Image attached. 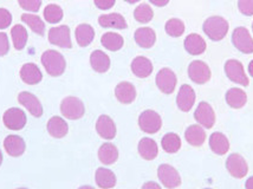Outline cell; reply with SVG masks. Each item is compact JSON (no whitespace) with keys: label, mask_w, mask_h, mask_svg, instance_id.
I'll return each instance as SVG.
<instances>
[{"label":"cell","mask_w":253,"mask_h":189,"mask_svg":"<svg viewBox=\"0 0 253 189\" xmlns=\"http://www.w3.org/2000/svg\"><path fill=\"white\" fill-rule=\"evenodd\" d=\"M228 29H230V25H228L227 20H226L225 18L219 16L207 18L203 25L205 35H206L211 40L214 41L222 40V39L226 37V35H227Z\"/></svg>","instance_id":"obj_1"},{"label":"cell","mask_w":253,"mask_h":189,"mask_svg":"<svg viewBox=\"0 0 253 189\" xmlns=\"http://www.w3.org/2000/svg\"><path fill=\"white\" fill-rule=\"evenodd\" d=\"M226 168L233 178L243 179L248 175L249 166L245 158L239 154H231L226 160Z\"/></svg>","instance_id":"obj_11"},{"label":"cell","mask_w":253,"mask_h":189,"mask_svg":"<svg viewBox=\"0 0 253 189\" xmlns=\"http://www.w3.org/2000/svg\"><path fill=\"white\" fill-rule=\"evenodd\" d=\"M77 44L81 47H85L92 43L95 38V30L89 24H80L75 31Z\"/></svg>","instance_id":"obj_28"},{"label":"cell","mask_w":253,"mask_h":189,"mask_svg":"<svg viewBox=\"0 0 253 189\" xmlns=\"http://www.w3.org/2000/svg\"><path fill=\"white\" fill-rule=\"evenodd\" d=\"M137 151L141 157L147 161H152L154 160L159 154V147L158 143H156L154 140L148 139V137H143V139L138 142Z\"/></svg>","instance_id":"obj_22"},{"label":"cell","mask_w":253,"mask_h":189,"mask_svg":"<svg viewBox=\"0 0 253 189\" xmlns=\"http://www.w3.org/2000/svg\"><path fill=\"white\" fill-rule=\"evenodd\" d=\"M232 43L240 52L253 53V38L250 31L244 26H239L232 34Z\"/></svg>","instance_id":"obj_5"},{"label":"cell","mask_w":253,"mask_h":189,"mask_svg":"<svg viewBox=\"0 0 253 189\" xmlns=\"http://www.w3.org/2000/svg\"><path fill=\"white\" fill-rule=\"evenodd\" d=\"M153 5L158 6V7H164L169 2V0H149Z\"/></svg>","instance_id":"obj_46"},{"label":"cell","mask_w":253,"mask_h":189,"mask_svg":"<svg viewBox=\"0 0 253 189\" xmlns=\"http://www.w3.org/2000/svg\"><path fill=\"white\" fill-rule=\"evenodd\" d=\"M131 71L138 78H146L153 73V64L148 58L138 56L131 62Z\"/></svg>","instance_id":"obj_24"},{"label":"cell","mask_w":253,"mask_h":189,"mask_svg":"<svg viewBox=\"0 0 253 189\" xmlns=\"http://www.w3.org/2000/svg\"><path fill=\"white\" fill-rule=\"evenodd\" d=\"M98 24L102 28L105 29H117V30H125L126 29V22L125 17L120 13H110L103 14L98 18Z\"/></svg>","instance_id":"obj_26"},{"label":"cell","mask_w":253,"mask_h":189,"mask_svg":"<svg viewBox=\"0 0 253 189\" xmlns=\"http://www.w3.org/2000/svg\"><path fill=\"white\" fill-rule=\"evenodd\" d=\"M20 7L29 12H37L42 6V0H18Z\"/></svg>","instance_id":"obj_40"},{"label":"cell","mask_w":253,"mask_h":189,"mask_svg":"<svg viewBox=\"0 0 253 189\" xmlns=\"http://www.w3.org/2000/svg\"><path fill=\"white\" fill-rule=\"evenodd\" d=\"M49 41L56 46L63 47V49H71L72 43L69 26L62 25L57 26V28H51L49 31Z\"/></svg>","instance_id":"obj_12"},{"label":"cell","mask_w":253,"mask_h":189,"mask_svg":"<svg viewBox=\"0 0 253 189\" xmlns=\"http://www.w3.org/2000/svg\"><path fill=\"white\" fill-rule=\"evenodd\" d=\"M8 50H10V43H8L7 35L0 32V57L7 55Z\"/></svg>","instance_id":"obj_43"},{"label":"cell","mask_w":253,"mask_h":189,"mask_svg":"<svg viewBox=\"0 0 253 189\" xmlns=\"http://www.w3.org/2000/svg\"><path fill=\"white\" fill-rule=\"evenodd\" d=\"M101 43L107 50L119 51L123 47L125 40H123L122 36L116 34V32H107L102 36Z\"/></svg>","instance_id":"obj_33"},{"label":"cell","mask_w":253,"mask_h":189,"mask_svg":"<svg viewBox=\"0 0 253 189\" xmlns=\"http://www.w3.org/2000/svg\"><path fill=\"white\" fill-rule=\"evenodd\" d=\"M138 125L146 134H156L162 127L161 116L154 110H144L138 117Z\"/></svg>","instance_id":"obj_4"},{"label":"cell","mask_w":253,"mask_h":189,"mask_svg":"<svg viewBox=\"0 0 253 189\" xmlns=\"http://www.w3.org/2000/svg\"><path fill=\"white\" fill-rule=\"evenodd\" d=\"M18 189H28V188H18Z\"/></svg>","instance_id":"obj_52"},{"label":"cell","mask_w":253,"mask_h":189,"mask_svg":"<svg viewBox=\"0 0 253 189\" xmlns=\"http://www.w3.org/2000/svg\"><path fill=\"white\" fill-rule=\"evenodd\" d=\"M205 189H211V188H205Z\"/></svg>","instance_id":"obj_54"},{"label":"cell","mask_w":253,"mask_h":189,"mask_svg":"<svg viewBox=\"0 0 253 189\" xmlns=\"http://www.w3.org/2000/svg\"><path fill=\"white\" fill-rule=\"evenodd\" d=\"M141 189H161V187H160V185L156 184V182L149 181V182H146Z\"/></svg>","instance_id":"obj_45"},{"label":"cell","mask_w":253,"mask_h":189,"mask_svg":"<svg viewBox=\"0 0 253 189\" xmlns=\"http://www.w3.org/2000/svg\"><path fill=\"white\" fill-rule=\"evenodd\" d=\"M161 146L165 151L169 152V154H174V152L179 151L180 148H181V139H180L179 135L174 133L166 134L162 137Z\"/></svg>","instance_id":"obj_35"},{"label":"cell","mask_w":253,"mask_h":189,"mask_svg":"<svg viewBox=\"0 0 253 189\" xmlns=\"http://www.w3.org/2000/svg\"><path fill=\"white\" fill-rule=\"evenodd\" d=\"M155 82L158 88L161 90L164 94L170 95L173 94L174 90H175L177 78L173 70H170V69L168 68H164L159 71L158 75H156Z\"/></svg>","instance_id":"obj_8"},{"label":"cell","mask_w":253,"mask_h":189,"mask_svg":"<svg viewBox=\"0 0 253 189\" xmlns=\"http://www.w3.org/2000/svg\"><path fill=\"white\" fill-rule=\"evenodd\" d=\"M194 117L199 124L205 129H211L215 123L214 110L207 102H201L199 104L197 110H195Z\"/></svg>","instance_id":"obj_13"},{"label":"cell","mask_w":253,"mask_h":189,"mask_svg":"<svg viewBox=\"0 0 253 189\" xmlns=\"http://www.w3.org/2000/svg\"><path fill=\"white\" fill-rule=\"evenodd\" d=\"M245 188L246 189H253V176H251V178H249L248 181H246Z\"/></svg>","instance_id":"obj_47"},{"label":"cell","mask_w":253,"mask_h":189,"mask_svg":"<svg viewBox=\"0 0 253 189\" xmlns=\"http://www.w3.org/2000/svg\"><path fill=\"white\" fill-rule=\"evenodd\" d=\"M20 78L24 83L29 84V85H35V84L42 82L43 75H42L37 65L33 64V63H26L20 69Z\"/></svg>","instance_id":"obj_19"},{"label":"cell","mask_w":253,"mask_h":189,"mask_svg":"<svg viewBox=\"0 0 253 189\" xmlns=\"http://www.w3.org/2000/svg\"><path fill=\"white\" fill-rule=\"evenodd\" d=\"M44 18L46 19V22L50 24L59 23L63 18L62 7L56 4L47 5L44 10Z\"/></svg>","instance_id":"obj_39"},{"label":"cell","mask_w":253,"mask_h":189,"mask_svg":"<svg viewBox=\"0 0 253 189\" xmlns=\"http://www.w3.org/2000/svg\"><path fill=\"white\" fill-rule=\"evenodd\" d=\"M18 102H19L25 109L29 110V113L35 117H41L43 115V107L41 102L35 95L29 91H23L18 95Z\"/></svg>","instance_id":"obj_15"},{"label":"cell","mask_w":253,"mask_h":189,"mask_svg":"<svg viewBox=\"0 0 253 189\" xmlns=\"http://www.w3.org/2000/svg\"><path fill=\"white\" fill-rule=\"evenodd\" d=\"M116 0H94L96 7L99 10H110L114 5H115Z\"/></svg>","instance_id":"obj_44"},{"label":"cell","mask_w":253,"mask_h":189,"mask_svg":"<svg viewBox=\"0 0 253 189\" xmlns=\"http://www.w3.org/2000/svg\"><path fill=\"white\" fill-rule=\"evenodd\" d=\"M1 163H2V152L0 151V166H1Z\"/></svg>","instance_id":"obj_51"},{"label":"cell","mask_w":253,"mask_h":189,"mask_svg":"<svg viewBox=\"0 0 253 189\" xmlns=\"http://www.w3.org/2000/svg\"><path fill=\"white\" fill-rule=\"evenodd\" d=\"M195 98H197V96H195L194 89L191 85L183 84L176 96L177 108L183 113H188L193 108V106H194Z\"/></svg>","instance_id":"obj_14"},{"label":"cell","mask_w":253,"mask_h":189,"mask_svg":"<svg viewBox=\"0 0 253 189\" xmlns=\"http://www.w3.org/2000/svg\"><path fill=\"white\" fill-rule=\"evenodd\" d=\"M115 96L122 104H130L136 98V89L129 82H121L116 85Z\"/></svg>","instance_id":"obj_18"},{"label":"cell","mask_w":253,"mask_h":189,"mask_svg":"<svg viewBox=\"0 0 253 189\" xmlns=\"http://www.w3.org/2000/svg\"><path fill=\"white\" fill-rule=\"evenodd\" d=\"M61 113L68 119H80L84 116L85 108H84L83 102L80 98L69 96L62 101Z\"/></svg>","instance_id":"obj_3"},{"label":"cell","mask_w":253,"mask_h":189,"mask_svg":"<svg viewBox=\"0 0 253 189\" xmlns=\"http://www.w3.org/2000/svg\"><path fill=\"white\" fill-rule=\"evenodd\" d=\"M12 23V14L6 8H0V30L7 29Z\"/></svg>","instance_id":"obj_42"},{"label":"cell","mask_w":253,"mask_h":189,"mask_svg":"<svg viewBox=\"0 0 253 189\" xmlns=\"http://www.w3.org/2000/svg\"><path fill=\"white\" fill-rule=\"evenodd\" d=\"M78 189H95V188L91 187V186H82V187H80Z\"/></svg>","instance_id":"obj_49"},{"label":"cell","mask_w":253,"mask_h":189,"mask_svg":"<svg viewBox=\"0 0 253 189\" xmlns=\"http://www.w3.org/2000/svg\"><path fill=\"white\" fill-rule=\"evenodd\" d=\"M4 148L6 152L12 157H19L25 152V141L18 135H8L4 141Z\"/></svg>","instance_id":"obj_17"},{"label":"cell","mask_w":253,"mask_h":189,"mask_svg":"<svg viewBox=\"0 0 253 189\" xmlns=\"http://www.w3.org/2000/svg\"><path fill=\"white\" fill-rule=\"evenodd\" d=\"M126 2H129V4H135V2L140 1V0H126Z\"/></svg>","instance_id":"obj_50"},{"label":"cell","mask_w":253,"mask_h":189,"mask_svg":"<svg viewBox=\"0 0 253 189\" xmlns=\"http://www.w3.org/2000/svg\"><path fill=\"white\" fill-rule=\"evenodd\" d=\"M5 127L10 130H22L26 124V115L19 108H10L2 116Z\"/></svg>","instance_id":"obj_9"},{"label":"cell","mask_w":253,"mask_h":189,"mask_svg":"<svg viewBox=\"0 0 253 189\" xmlns=\"http://www.w3.org/2000/svg\"><path fill=\"white\" fill-rule=\"evenodd\" d=\"M95 181L101 189H111L116 186V175L107 168H98L95 174Z\"/></svg>","instance_id":"obj_27"},{"label":"cell","mask_w":253,"mask_h":189,"mask_svg":"<svg viewBox=\"0 0 253 189\" xmlns=\"http://www.w3.org/2000/svg\"><path fill=\"white\" fill-rule=\"evenodd\" d=\"M165 30L166 34L170 36V37H181L183 32H185V24H183L182 20L177 19V18H171V19L166 23Z\"/></svg>","instance_id":"obj_37"},{"label":"cell","mask_w":253,"mask_h":189,"mask_svg":"<svg viewBox=\"0 0 253 189\" xmlns=\"http://www.w3.org/2000/svg\"><path fill=\"white\" fill-rule=\"evenodd\" d=\"M98 158L102 163L105 166L114 164L119 158V151L117 147L114 146L113 143H104L98 149Z\"/></svg>","instance_id":"obj_32"},{"label":"cell","mask_w":253,"mask_h":189,"mask_svg":"<svg viewBox=\"0 0 253 189\" xmlns=\"http://www.w3.org/2000/svg\"><path fill=\"white\" fill-rule=\"evenodd\" d=\"M46 129L47 133L52 137H55V139H63L68 134L69 125L64 118H62L59 116H53L47 122Z\"/></svg>","instance_id":"obj_21"},{"label":"cell","mask_w":253,"mask_h":189,"mask_svg":"<svg viewBox=\"0 0 253 189\" xmlns=\"http://www.w3.org/2000/svg\"><path fill=\"white\" fill-rule=\"evenodd\" d=\"M96 131L102 139L113 140L116 136V124L108 115H101L96 122Z\"/></svg>","instance_id":"obj_16"},{"label":"cell","mask_w":253,"mask_h":189,"mask_svg":"<svg viewBox=\"0 0 253 189\" xmlns=\"http://www.w3.org/2000/svg\"><path fill=\"white\" fill-rule=\"evenodd\" d=\"M185 49L189 55L192 56H199L203 55L206 51V41L205 39L198 34H191L188 35L185 39Z\"/></svg>","instance_id":"obj_20"},{"label":"cell","mask_w":253,"mask_h":189,"mask_svg":"<svg viewBox=\"0 0 253 189\" xmlns=\"http://www.w3.org/2000/svg\"><path fill=\"white\" fill-rule=\"evenodd\" d=\"M42 64L46 73L52 77L62 76L66 68L65 58L55 50H47L42 55Z\"/></svg>","instance_id":"obj_2"},{"label":"cell","mask_w":253,"mask_h":189,"mask_svg":"<svg viewBox=\"0 0 253 189\" xmlns=\"http://www.w3.org/2000/svg\"><path fill=\"white\" fill-rule=\"evenodd\" d=\"M158 176L161 184L168 189H175L181 185V176L174 167L161 164L158 169Z\"/></svg>","instance_id":"obj_7"},{"label":"cell","mask_w":253,"mask_h":189,"mask_svg":"<svg viewBox=\"0 0 253 189\" xmlns=\"http://www.w3.org/2000/svg\"><path fill=\"white\" fill-rule=\"evenodd\" d=\"M154 17V12H153L152 7L148 4H141L138 5L134 11V18L138 23L147 24Z\"/></svg>","instance_id":"obj_38"},{"label":"cell","mask_w":253,"mask_h":189,"mask_svg":"<svg viewBox=\"0 0 253 189\" xmlns=\"http://www.w3.org/2000/svg\"><path fill=\"white\" fill-rule=\"evenodd\" d=\"M249 73H250V75H251V76L253 77V61L249 64Z\"/></svg>","instance_id":"obj_48"},{"label":"cell","mask_w":253,"mask_h":189,"mask_svg":"<svg viewBox=\"0 0 253 189\" xmlns=\"http://www.w3.org/2000/svg\"><path fill=\"white\" fill-rule=\"evenodd\" d=\"M252 31H253V24H252Z\"/></svg>","instance_id":"obj_53"},{"label":"cell","mask_w":253,"mask_h":189,"mask_svg":"<svg viewBox=\"0 0 253 189\" xmlns=\"http://www.w3.org/2000/svg\"><path fill=\"white\" fill-rule=\"evenodd\" d=\"M12 41H13L14 49L23 50L28 43V31L23 25H14L11 30Z\"/></svg>","instance_id":"obj_34"},{"label":"cell","mask_w":253,"mask_h":189,"mask_svg":"<svg viewBox=\"0 0 253 189\" xmlns=\"http://www.w3.org/2000/svg\"><path fill=\"white\" fill-rule=\"evenodd\" d=\"M225 74L228 77V79L232 80L233 83H237L243 86L249 85V77L246 76L243 64L237 59H228L226 62Z\"/></svg>","instance_id":"obj_6"},{"label":"cell","mask_w":253,"mask_h":189,"mask_svg":"<svg viewBox=\"0 0 253 189\" xmlns=\"http://www.w3.org/2000/svg\"><path fill=\"white\" fill-rule=\"evenodd\" d=\"M134 38L138 46L143 49H150L156 41V34L154 30L150 28H141L135 31Z\"/></svg>","instance_id":"obj_25"},{"label":"cell","mask_w":253,"mask_h":189,"mask_svg":"<svg viewBox=\"0 0 253 189\" xmlns=\"http://www.w3.org/2000/svg\"><path fill=\"white\" fill-rule=\"evenodd\" d=\"M90 64L96 73L104 74L110 69V58L101 50H95L90 56Z\"/></svg>","instance_id":"obj_23"},{"label":"cell","mask_w":253,"mask_h":189,"mask_svg":"<svg viewBox=\"0 0 253 189\" xmlns=\"http://www.w3.org/2000/svg\"><path fill=\"white\" fill-rule=\"evenodd\" d=\"M186 141L193 147H200L203 146L206 141V133H205L204 128L201 125L193 124L186 129L185 133Z\"/></svg>","instance_id":"obj_29"},{"label":"cell","mask_w":253,"mask_h":189,"mask_svg":"<svg viewBox=\"0 0 253 189\" xmlns=\"http://www.w3.org/2000/svg\"><path fill=\"white\" fill-rule=\"evenodd\" d=\"M188 76L192 82L197 84H205L211 79L212 73L206 63L203 61H193L188 67Z\"/></svg>","instance_id":"obj_10"},{"label":"cell","mask_w":253,"mask_h":189,"mask_svg":"<svg viewBox=\"0 0 253 189\" xmlns=\"http://www.w3.org/2000/svg\"><path fill=\"white\" fill-rule=\"evenodd\" d=\"M226 102L233 109H240L248 102V95L240 88H232L226 92Z\"/></svg>","instance_id":"obj_30"},{"label":"cell","mask_w":253,"mask_h":189,"mask_svg":"<svg viewBox=\"0 0 253 189\" xmlns=\"http://www.w3.org/2000/svg\"><path fill=\"white\" fill-rule=\"evenodd\" d=\"M210 148L216 155H225L230 151V142L224 134L213 133L210 137Z\"/></svg>","instance_id":"obj_31"},{"label":"cell","mask_w":253,"mask_h":189,"mask_svg":"<svg viewBox=\"0 0 253 189\" xmlns=\"http://www.w3.org/2000/svg\"><path fill=\"white\" fill-rule=\"evenodd\" d=\"M22 20L26 25H29V28L35 34H38L39 36H43L45 34V24L38 16L31 13H24L22 14Z\"/></svg>","instance_id":"obj_36"},{"label":"cell","mask_w":253,"mask_h":189,"mask_svg":"<svg viewBox=\"0 0 253 189\" xmlns=\"http://www.w3.org/2000/svg\"><path fill=\"white\" fill-rule=\"evenodd\" d=\"M238 8L244 16H253V0H238Z\"/></svg>","instance_id":"obj_41"}]
</instances>
